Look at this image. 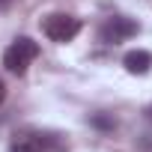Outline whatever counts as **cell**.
Here are the masks:
<instances>
[{"label": "cell", "instance_id": "obj_1", "mask_svg": "<svg viewBox=\"0 0 152 152\" xmlns=\"http://www.w3.org/2000/svg\"><path fill=\"white\" fill-rule=\"evenodd\" d=\"M9 149H12V152H63L66 143H63L60 134L36 131V128H24V131H15V134H12Z\"/></svg>", "mask_w": 152, "mask_h": 152}, {"label": "cell", "instance_id": "obj_2", "mask_svg": "<svg viewBox=\"0 0 152 152\" xmlns=\"http://www.w3.org/2000/svg\"><path fill=\"white\" fill-rule=\"evenodd\" d=\"M36 57H39V45H36L30 36H18V39L3 51V66H6V72H12V75H24Z\"/></svg>", "mask_w": 152, "mask_h": 152}, {"label": "cell", "instance_id": "obj_3", "mask_svg": "<svg viewBox=\"0 0 152 152\" xmlns=\"http://www.w3.org/2000/svg\"><path fill=\"white\" fill-rule=\"evenodd\" d=\"M42 33L51 39V42H72L75 36L81 33V18H75V15H66V12H54L42 21Z\"/></svg>", "mask_w": 152, "mask_h": 152}, {"label": "cell", "instance_id": "obj_4", "mask_svg": "<svg viewBox=\"0 0 152 152\" xmlns=\"http://www.w3.org/2000/svg\"><path fill=\"white\" fill-rule=\"evenodd\" d=\"M137 21L128 18V15H110L102 27H99V42L104 45H119V42H128L131 36H137Z\"/></svg>", "mask_w": 152, "mask_h": 152}, {"label": "cell", "instance_id": "obj_5", "mask_svg": "<svg viewBox=\"0 0 152 152\" xmlns=\"http://www.w3.org/2000/svg\"><path fill=\"white\" fill-rule=\"evenodd\" d=\"M122 66H125V72L128 75H146L149 69H152V54L149 51H128L125 57H122Z\"/></svg>", "mask_w": 152, "mask_h": 152}, {"label": "cell", "instance_id": "obj_6", "mask_svg": "<svg viewBox=\"0 0 152 152\" xmlns=\"http://www.w3.org/2000/svg\"><path fill=\"white\" fill-rule=\"evenodd\" d=\"M90 125L99 128V131H113L116 128V119L107 116V113H96V116H90Z\"/></svg>", "mask_w": 152, "mask_h": 152}, {"label": "cell", "instance_id": "obj_7", "mask_svg": "<svg viewBox=\"0 0 152 152\" xmlns=\"http://www.w3.org/2000/svg\"><path fill=\"white\" fill-rule=\"evenodd\" d=\"M15 0H0V9H6V6H12Z\"/></svg>", "mask_w": 152, "mask_h": 152}, {"label": "cell", "instance_id": "obj_8", "mask_svg": "<svg viewBox=\"0 0 152 152\" xmlns=\"http://www.w3.org/2000/svg\"><path fill=\"white\" fill-rule=\"evenodd\" d=\"M3 99H6V87H3V84H0V102H3Z\"/></svg>", "mask_w": 152, "mask_h": 152}]
</instances>
